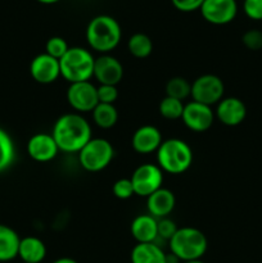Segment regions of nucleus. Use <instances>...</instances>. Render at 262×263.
Returning <instances> with one entry per match:
<instances>
[{"label": "nucleus", "instance_id": "1", "mask_svg": "<svg viewBox=\"0 0 262 263\" xmlns=\"http://www.w3.org/2000/svg\"><path fill=\"white\" fill-rule=\"evenodd\" d=\"M51 136L59 152L79 153L85 144L92 139L91 126L80 113H66L55 121Z\"/></svg>", "mask_w": 262, "mask_h": 263}, {"label": "nucleus", "instance_id": "2", "mask_svg": "<svg viewBox=\"0 0 262 263\" xmlns=\"http://www.w3.org/2000/svg\"><path fill=\"white\" fill-rule=\"evenodd\" d=\"M85 35L92 50L100 54H108L121 43L122 30L115 18L107 14H99L90 21Z\"/></svg>", "mask_w": 262, "mask_h": 263}, {"label": "nucleus", "instance_id": "3", "mask_svg": "<svg viewBox=\"0 0 262 263\" xmlns=\"http://www.w3.org/2000/svg\"><path fill=\"white\" fill-rule=\"evenodd\" d=\"M157 153V163L163 172L181 175L193 163V151L186 141L172 138L162 141Z\"/></svg>", "mask_w": 262, "mask_h": 263}, {"label": "nucleus", "instance_id": "4", "mask_svg": "<svg viewBox=\"0 0 262 263\" xmlns=\"http://www.w3.org/2000/svg\"><path fill=\"white\" fill-rule=\"evenodd\" d=\"M170 253L176 256L181 262L202 259L208 248V240L199 229L185 226L177 229L169 241Z\"/></svg>", "mask_w": 262, "mask_h": 263}, {"label": "nucleus", "instance_id": "5", "mask_svg": "<svg viewBox=\"0 0 262 263\" xmlns=\"http://www.w3.org/2000/svg\"><path fill=\"white\" fill-rule=\"evenodd\" d=\"M95 58L87 49L73 46L59 59L61 76L69 84L89 81L94 72Z\"/></svg>", "mask_w": 262, "mask_h": 263}, {"label": "nucleus", "instance_id": "6", "mask_svg": "<svg viewBox=\"0 0 262 263\" xmlns=\"http://www.w3.org/2000/svg\"><path fill=\"white\" fill-rule=\"evenodd\" d=\"M115 156L113 145L103 138H92L79 152V161L82 168L89 172L103 171L109 166Z\"/></svg>", "mask_w": 262, "mask_h": 263}, {"label": "nucleus", "instance_id": "7", "mask_svg": "<svg viewBox=\"0 0 262 263\" xmlns=\"http://www.w3.org/2000/svg\"><path fill=\"white\" fill-rule=\"evenodd\" d=\"M223 94H225L223 81L212 73L202 74L195 79L190 90V97L193 102L200 103L208 107L216 105L220 100H222Z\"/></svg>", "mask_w": 262, "mask_h": 263}, {"label": "nucleus", "instance_id": "8", "mask_svg": "<svg viewBox=\"0 0 262 263\" xmlns=\"http://www.w3.org/2000/svg\"><path fill=\"white\" fill-rule=\"evenodd\" d=\"M130 180L135 195L148 198L156 190L162 187L163 171L159 168L158 164H141L133 172V176Z\"/></svg>", "mask_w": 262, "mask_h": 263}, {"label": "nucleus", "instance_id": "9", "mask_svg": "<svg viewBox=\"0 0 262 263\" xmlns=\"http://www.w3.org/2000/svg\"><path fill=\"white\" fill-rule=\"evenodd\" d=\"M67 102L77 113L92 112L98 105L97 87L90 81L69 84L67 89Z\"/></svg>", "mask_w": 262, "mask_h": 263}, {"label": "nucleus", "instance_id": "10", "mask_svg": "<svg viewBox=\"0 0 262 263\" xmlns=\"http://www.w3.org/2000/svg\"><path fill=\"white\" fill-rule=\"evenodd\" d=\"M199 10L203 20L208 23L223 26L235 20L238 3L236 0H204Z\"/></svg>", "mask_w": 262, "mask_h": 263}, {"label": "nucleus", "instance_id": "11", "mask_svg": "<svg viewBox=\"0 0 262 263\" xmlns=\"http://www.w3.org/2000/svg\"><path fill=\"white\" fill-rule=\"evenodd\" d=\"M215 118L216 116L212 107L193 102V100L184 105L181 116L184 125L194 133H204L210 130L215 122Z\"/></svg>", "mask_w": 262, "mask_h": 263}, {"label": "nucleus", "instance_id": "12", "mask_svg": "<svg viewBox=\"0 0 262 263\" xmlns=\"http://www.w3.org/2000/svg\"><path fill=\"white\" fill-rule=\"evenodd\" d=\"M92 77H95L100 85L117 86L123 79V66L113 55L102 54L95 58Z\"/></svg>", "mask_w": 262, "mask_h": 263}, {"label": "nucleus", "instance_id": "13", "mask_svg": "<svg viewBox=\"0 0 262 263\" xmlns=\"http://www.w3.org/2000/svg\"><path fill=\"white\" fill-rule=\"evenodd\" d=\"M30 74L38 84L49 85L53 84L61 76L59 61L48 55L46 53L39 54L31 61Z\"/></svg>", "mask_w": 262, "mask_h": 263}, {"label": "nucleus", "instance_id": "14", "mask_svg": "<svg viewBox=\"0 0 262 263\" xmlns=\"http://www.w3.org/2000/svg\"><path fill=\"white\" fill-rule=\"evenodd\" d=\"M215 116L222 125L229 127L239 126L247 117V107L239 98H223L217 103Z\"/></svg>", "mask_w": 262, "mask_h": 263}, {"label": "nucleus", "instance_id": "15", "mask_svg": "<svg viewBox=\"0 0 262 263\" xmlns=\"http://www.w3.org/2000/svg\"><path fill=\"white\" fill-rule=\"evenodd\" d=\"M27 153L33 161L45 163L55 158L59 153V148L51 134L38 133L28 140Z\"/></svg>", "mask_w": 262, "mask_h": 263}, {"label": "nucleus", "instance_id": "16", "mask_svg": "<svg viewBox=\"0 0 262 263\" xmlns=\"http://www.w3.org/2000/svg\"><path fill=\"white\" fill-rule=\"evenodd\" d=\"M162 134L156 126L144 125L134 133L131 145L138 154H151L158 151L162 144Z\"/></svg>", "mask_w": 262, "mask_h": 263}, {"label": "nucleus", "instance_id": "17", "mask_svg": "<svg viewBox=\"0 0 262 263\" xmlns=\"http://www.w3.org/2000/svg\"><path fill=\"white\" fill-rule=\"evenodd\" d=\"M175 205H176V198L174 193L167 187H159L146 198L148 213L157 220L169 217L170 213L174 211Z\"/></svg>", "mask_w": 262, "mask_h": 263}, {"label": "nucleus", "instance_id": "18", "mask_svg": "<svg viewBox=\"0 0 262 263\" xmlns=\"http://www.w3.org/2000/svg\"><path fill=\"white\" fill-rule=\"evenodd\" d=\"M158 220L153 216L139 215L133 220L130 226V231L136 243H156L158 239V229H157Z\"/></svg>", "mask_w": 262, "mask_h": 263}, {"label": "nucleus", "instance_id": "19", "mask_svg": "<svg viewBox=\"0 0 262 263\" xmlns=\"http://www.w3.org/2000/svg\"><path fill=\"white\" fill-rule=\"evenodd\" d=\"M18 257L22 263H41L46 257V246L36 236L21 238Z\"/></svg>", "mask_w": 262, "mask_h": 263}, {"label": "nucleus", "instance_id": "20", "mask_svg": "<svg viewBox=\"0 0 262 263\" xmlns=\"http://www.w3.org/2000/svg\"><path fill=\"white\" fill-rule=\"evenodd\" d=\"M130 259L131 263H166V253L157 243H136Z\"/></svg>", "mask_w": 262, "mask_h": 263}, {"label": "nucleus", "instance_id": "21", "mask_svg": "<svg viewBox=\"0 0 262 263\" xmlns=\"http://www.w3.org/2000/svg\"><path fill=\"white\" fill-rule=\"evenodd\" d=\"M21 238L17 231L0 223V262L13 261L18 257Z\"/></svg>", "mask_w": 262, "mask_h": 263}, {"label": "nucleus", "instance_id": "22", "mask_svg": "<svg viewBox=\"0 0 262 263\" xmlns=\"http://www.w3.org/2000/svg\"><path fill=\"white\" fill-rule=\"evenodd\" d=\"M91 116L95 125L103 130L112 128L118 121V112L113 104L98 103L97 107L92 109Z\"/></svg>", "mask_w": 262, "mask_h": 263}, {"label": "nucleus", "instance_id": "23", "mask_svg": "<svg viewBox=\"0 0 262 263\" xmlns=\"http://www.w3.org/2000/svg\"><path fill=\"white\" fill-rule=\"evenodd\" d=\"M127 50L131 55L138 59L148 58L153 51V41L145 33L136 32L128 39Z\"/></svg>", "mask_w": 262, "mask_h": 263}, {"label": "nucleus", "instance_id": "24", "mask_svg": "<svg viewBox=\"0 0 262 263\" xmlns=\"http://www.w3.org/2000/svg\"><path fill=\"white\" fill-rule=\"evenodd\" d=\"M14 159V144L5 130L0 128V172L5 171Z\"/></svg>", "mask_w": 262, "mask_h": 263}, {"label": "nucleus", "instance_id": "25", "mask_svg": "<svg viewBox=\"0 0 262 263\" xmlns=\"http://www.w3.org/2000/svg\"><path fill=\"white\" fill-rule=\"evenodd\" d=\"M184 103L175 98L164 97L163 99L159 102L158 112L163 118L170 121H175L181 118L182 110H184Z\"/></svg>", "mask_w": 262, "mask_h": 263}, {"label": "nucleus", "instance_id": "26", "mask_svg": "<svg viewBox=\"0 0 262 263\" xmlns=\"http://www.w3.org/2000/svg\"><path fill=\"white\" fill-rule=\"evenodd\" d=\"M192 84L182 77H172L166 84V97L175 98V99L184 100L190 97Z\"/></svg>", "mask_w": 262, "mask_h": 263}, {"label": "nucleus", "instance_id": "27", "mask_svg": "<svg viewBox=\"0 0 262 263\" xmlns=\"http://www.w3.org/2000/svg\"><path fill=\"white\" fill-rule=\"evenodd\" d=\"M69 46L67 41L61 36H53L45 44V53L55 59H61L68 51Z\"/></svg>", "mask_w": 262, "mask_h": 263}, {"label": "nucleus", "instance_id": "28", "mask_svg": "<svg viewBox=\"0 0 262 263\" xmlns=\"http://www.w3.org/2000/svg\"><path fill=\"white\" fill-rule=\"evenodd\" d=\"M112 192H113V195H115L117 199H121V200L130 199L133 195H135L130 179H118L117 181L113 184Z\"/></svg>", "mask_w": 262, "mask_h": 263}, {"label": "nucleus", "instance_id": "29", "mask_svg": "<svg viewBox=\"0 0 262 263\" xmlns=\"http://www.w3.org/2000/svg\"><path fill=\"white\" fill-rule=\"evenodd\" d=\"M241 43L247 49L252 51L261 50L262 49V31L256 30H248L247 32L243 33L241 36Z\"/></svg>", "mask_w": 262, "mask_h": 263}, {"label": "nucleus", "instance_id": "30", "mask_svg": "<svg viewBox=\"0 0 262 263\" xmlns=\"http://www.w3.org/2000/svg\"><path fill=\"white\" fill-rule=\"evenodd\" d=\"M97 94L98 102L104 104H115L116 100L118 99L117 86L113 85H99L97 87Z\"/></svg>", "mask_w": 262, "mask_h": 263}, {"label": "nucleus", "instance_id": "31", "mask_svg": "<svg viewBox=\"0 0 262 263\" xmlns=\"http://www.w3.org/2000/svg\"><path fill=\"white\" fill-rule=\"evenodd\" d=\"M157 229H158V238L170 241V239L175 235L179 228H177L174 221L170 220L169 217H164L159 218L158 223H157Z\"/></svg>", "mask_w": 262, "mask_h": 263}, {"label": "nucleus", "instance_id": "32", "mask_svg": "<svg viewBox=\"0 0 262 263\" xmlns=\"http://www.w3.org/2000/svg\"><path fill=\"white\" fill-rule=\"evenodd\" d=\"M244 14L253 21H262V0H244Z\"/></svg>", "mask_w": 262, "mask_h": 263}, {"label": "nucleus", "instance_id": "33", "mask_svg": "<svg viewBox=\"0 0 262 263\" xmlns=\"http://www.w3.org/2000/svg\"><path fill=\"white\" fill-rule=\"evenodd\" d=\"M203 2H204V0H171L172 5H174L177 10L184 13H190L194 12V10L200 9Z\"/></svg>", "mask_w": 262, "mask_h": 263}, {"label": "nucleus", "instance_id": "34", "mask_svg": "<svg viewBox=\"0 0 262 263\" xmlns=\"http://www.w3.org/2000/svg\"><path fill=\"white\" fill-rule=\"evenodd\" d=\"M51 263H79V262L74 261L73 258H69V257H62V258L55 259V261Z\"/></svg>", "mask_w": 262, "mask_h": 263}, {"label": "nucleus", "instance_id": "35", "mask_svg": "<svg viewBox=\"0 0 262 263\" xmlns=\"http://www.w3.org/2000/svg\"><path fill=\"white\" fill-rule=\"evenodd\" d=\"M41 4H55V3L61 2V0H38Z\"/></svg>", "mask_w": 262, "mask_h": 263}, {"label": "nucleus", "instance_id": "36", "mask_svg": "<svg viewBox=\"0 0 262 263\" xmlns=\"http://www.w3.org/2000/svg\"><path fill=\"white\" fill-rule=\"evenodd\" d=\"M181 263H204L202 261V259H194V261H185V262H181Z\"/></svg>", "mask_w": 262, "mask_h": 263}]
</instances>
